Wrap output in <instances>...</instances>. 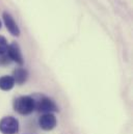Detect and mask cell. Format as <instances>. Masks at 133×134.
I'll return each mask as SVG.
<instances>
[{
  "mask_svg": "<svg viewBox=\"0 0 133 134\" xmlns=\"http://www.w3.org/2000/svg\"><path fill=\"white\" fill-rule=\"evenodd\" d=\"M14 109L22 115H28L35 109V100L29 96L19 97L14 101Z\"/></svg>",
  "mask_w": 133,
  "mask_h": 134,
  "instance_id": "cell-1",
  "label": "cell"
},
{
  "mask_svg": "<svg viewBox=\"0 0 133 134\" xmlns=\"http://www.w3.org/2000/svg\"><path fill=\"white\" fill-rule=\"evenodd\" d=\"M19 131V122L13 116H5L0 121V132L2 134H16Z\"/></svg>",
  "mask_w": 133,
  "mask_h": 134,
  "instance_id": "cell-2",
  "label": "cell"
},
{
  "mask_svg": "<svg viewBox=\"0 0 133 134\" xmlns=\"http://www.w3.org/2000/svg\"><path fill=\"white\" fill-rule=\"evenodd\" d=\"M35 109L43 113H52L58 110L56 104L47 97H42L40 100L35 102Z\"/></svg>",
  "mask_w": 133,
  "mask_h": 134,
  "instance_id": "cell-3",
  "label": "cell"
},
{
  "mask_svg": "<svg viewBox=\"0 0 133 134\" xmlns=\"http://www.w3.org/2000/svg\"><path fill=\"white\" fill-rule=\"evenodd\" d=\"M56 124H57L56 118L52 113H44L38 119V125L45 131H50V130L54 129Z\"/></svg>",
  "mask_w": 133,
  "mask_h": 134,
  "instance_id": "cell-4",
  "label": "cell"
},
{
  "mask_svg": "<svg viewBox=\"0 0 133 134\" xmlns=\"http://www.w3.org/2000/svg\"><path fill=\"white\" fill-rule=\"evenodd\" d=\"M6 52H7V55H8L10 60L17 63L18 65H23L24 64L23 55L21 53V50H20V47H19L18 44L13 43V44L8 45V48H7Z\"/></svg>",
  "mask_w": 133,
  "mask_h": 134,
  "instance_id": "cell-5",
  "label": "cell"
},
{
  "mask_svg": "<svg viewBox=\"0 0 133 134\" xmlns=\"http://www.w3.org/2000/svg\"><path fill=\"white\" fill-rule=\"evenodd\" d=\"M3 21H4V24L6 26V29L13 34V35H20V29L16 23V21L14 20V18L8 14V13H3Z\"/></svg>",
  "mask_w": 133,
  "mask_h": 134,
  "instance_id": "cell-6",
  "label": "cell"
},
{
  "mask_svg": "<svg viewBox=\"0 0 133 134\" xmlns=\"http://www.w3.org/2000/svg\"><path fill=\"white\" fill-rule=\"evenodd\" d=\"M27 77H28V73L23 68H18L13 73V78L15 80V83L18 84H23L27 80Z\"/></svg>",
  "mask_w": 133,
  "mask_h": 134,
  "instance_id": "cell-7",
  "label": "cell"
},
{
  "mask_svg": "<svg viewBox=\"0 0 133 134\" xmlns=\"http://www.w3.org/2000/svg\"><path fill=\"white\" fill-rule=\"evenodd\" d=\"M15 86V80L12 76H2L0 78V88L2 91H10Z\"/></svg>",
  "mask_w": 133,
  "mask_h": 134,
  "instance_id": "cell-8",
  "label": "cell"
},
{
  "mask_svg": "<svg viewBox=\"0 0 133 134\" xmlns=\"http://www.w3.org/2000/svg\"><path fill=\"white\" fill-rule=\"evenodd\" d=\"M7 48H8V45H7V41L4 36L0 35V55L6 53L7 51Z\"/></svg>",
  "mask_w": 133,
  "mask_h": 134,
  "instance_id": "cell-9",
  "label": "cell"
},
{
  "mask_svg": "<svg viewBox=\"0 0 133 134\" xmlns=\"http://www.w3.org/2000/svg\"><path fill=\"white\" fill-rule=\"evenodd\" d=\"M10 63V59H9V57H8V55L7 54H2V55H0V65H2V66H5V65H8Z\"/></svg>",
  "mask_w": 133,
  "mask_h": 134,
  "instance_id": "cell-10",
  "label": "cell"
},
{
  "mask_svg": "<svg viewBox=\"0 0 133 134\" xmlns=\"http://www.w3.org/2000/svg\"><path fill=\"white\" fill-rule=\"evenodd\" d=\"M0 28H1V21H0Z\"/></svg>",
  "mask_w": 133,
  "mask_h": 134,
  "instance_id": "cell-11",
  "label": "cell"
}]
</instances>
